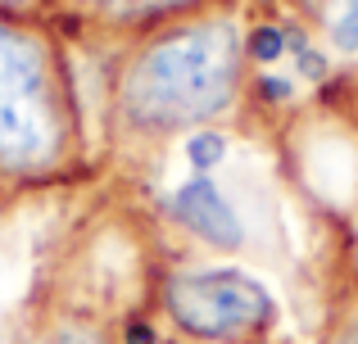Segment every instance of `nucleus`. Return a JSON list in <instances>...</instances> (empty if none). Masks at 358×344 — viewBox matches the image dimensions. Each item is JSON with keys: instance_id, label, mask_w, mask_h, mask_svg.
Segmentation results:
<instances>
[{"instance_id": "f257e3e1", "label": "nucleus", "mask_w": 358, "mask_h": 344, "mask_svg": "<svg viewBox=\"0 0 358 344\" xmlns=\"http://www.w3.org/2000/svg\"><path fill=\"white\" fill-rule=\"evenodd\" d=\"M109 73V132L122 145H168L200 127L227 123L250 87L245 18L209 5L118 45Z\"/></svg>"}, {"instance_id": "f03ea898", "label": "nucleus", "mask_w": 358, "mask_h": 344, "mask_svg": "<svg viewBox=\"0 0 358 344\" xmlns=\"http://www.w3.org/2000/svg\"><path fill=\"white\" fill-rule=\"evenodd\" d=\"M78 154L82 105L69 54L36 18L0 14V177L45 181Z\"/></svg>"}, {"instance_id": "7ed1b4c3", "label": "nucleus", "mask_w": 358, "mask_h": 344, "mask_svg": "<svg viewBox=\"0 0 358 344\" xmlns=\"http://www.w3.org/2000/svg\"><path fill=\"white\" fill-rule=\"evenodd\" d=\"M164 317L191 344H263L281 327V299L236 263H186L164 276Z\"/></svg>"}, {"instance_id": "20e7f679", "label": "nucleus", "mask_w": 358, "mask_h": 344, "mask_svg": "<svg viewBox=\"0 0 358 344\" xmlns=\"http://www.w3.org/2000/svg\"><path fill=\"white\" fill-rule=\"evenodd\" d=\"M159 209L182 236H191L209 254H241L250 245V222H245L236 195L213 177H182Z\"/></svg>"}, {"instance_id": "39448f33", "label": "nucleus", "mask_w": 358, "mask_h": 344, "mask_svg": "<svg viewBox=\"0 0 358 344\" xmlns=\"http://www.w3.org/2000/svg\"><path fill=\"white\" fill-rule=\"evenodd\" d=\"M209 5H222V0H59L64 14H73L82 27L118 45L155 32L164 23H177L186 14H200Z\"/></svg>"}, {"instance_id": "423d86ee", "label": "nucleus", "mask_w": 358, "mask_h": 344, "mask_svg": "<svg viewBox=\"0 0 358 344\" xmlns=\"http://www.w3.org/2000/svg\"><path fill=\"white\" fill-rule=\"evenodd\" d=\"M286 27H290V54H286V59H290V68H295L290 77H295L299 87H313V91L327 87V82L336 77L341 63L331 59V50L317 41V32L299 14H286Z\"/></svg>"}, {"instance_id": "0eeeda50", "label": "nucleus", "mask_w": 358, "mask_h": 344, "mask_svg": "<svg viewBox=\"0 0 358 344\" xmlns=\"http://www.w3.org/2000/svg\"><path fill=\"white\" fill-rule=\"evenodd\" d=\"M313 32L336 63H358V0H327L313 18Z\"/></svg>"}, {"instance_id": "6e6552de", "label": "nucleus", "mask_w": 358, "mask_h": 344, "mask_svg": "<svg viewBox=\"0 0 358 344\" xmlns=\"http://www.w3.org/2000/svg\"><path fill=\"white\" fill-rule=\"evenodd\" d=\"M290 54V27L286 18L259 14L245 23V63L250 68H281Z\"/></svg>"}, {"instance_id": "1a4fd4ad", "label": "nucleus", "mask_w": 358, "mask_h": 344, "mask_svg": "<svg viewBox=\"0 0 358 344\" xmlns=\"http://www.w3.org/2000/svg\"><path fill=\"white\" fill-rule=\"evenodd\" d=\"M231 159V132L222 123L213 127H200V132L182 136V163H186V177H213L218 168H227Z\"/></svg>"}, {"instance_id": "9d476101", "label": "nucleus", "mask_w": 358, "mask_h": 344, "mask_svg": "<svg viewBox=\"0 0 358 344\" xmlns=\"http://www.w3.org/2000/svg\"><path fill=\"white\" fill-rule=\"evenodd\" d=\"M245 96L259 109H295L299 105V82L281 68H250V87Z\"/></svg>"}, {"instance_id": "9b49d317", "label": "nucleus", "mask_w": 358, "mask_h": 344, "mask_svg": "<svg viewBox=\"0 0 358 344\" xmlns=\"http://www.w3.org/2000/svg\"><path fill=\"white\" fill-rule=\"evenodd\" d=\"M45 344H114V336L91 317H69L45 336Z\"/></svg>"}, {"instance_id": "f8f14e48", "label": "nucleus", "mask_w": 358, "mask_h": 344, "mask_svg": "<svg viewBox=\"0 0 358 344\" xmlns=\"http://www.w3.org/2000/svg\"><path fill=\"white\" fill-rule=\"evenodd\" d=\"M118 344H164V331H159L155 317L145 313H127L118 322Z\"/></svg>"}, {"instance_id": "ddd939ff", "label": "nucleus", "mask_w": 358, "mask_h": 344, "mask_svg": "<svg viewBox=\"0 0 358 344\" xmlns=\"http://www.w3.org/2000/svg\"><path fill=\"white\" fill-rule=\"evenodd\" d=\"M322 344H358V308L341 313V317L331 322V331H327Z\"/></svg>"}, {"instance_id": "4468645a", "label": "nucleus", "mask_w": 358, "mask_h": 344, "mask_svg": "<svg viewBox=\"0 0 358 344\" xmlns=\"http://www.w3.org/2000/svg\"><path fill=\"white\" fill-rule=\"evenodd\" d=\"M45 9H59V0H0V14L14 18H41Z\"/></svg>"}, {"instance_id": "2eb2a0df", "label": "nucleus", "mask_w": 358, "mask_h": 344, "mask_svg": "<svg viewBox=\"0 0 358 344\" xmlns=\"http://www.w3.org/2000/svg\"><path fill=\"white\" fill-rule=\"evenodd\" d=\"M350 267H354V276H358V195H354V204H350Z\"/></svg>"}, {"instance_id": "dca6fc26", "label": "nucleus", "mask_w": 358, "mask_h": 344, "mask_svg": "<svg viewBox=\"0 0 358 344\" xmlns=\"http://www.w3.org/2000/svg\"><path fill=\"white\" fill-rule=\"evenodd\" d=\"M290 5H295V9H299L304 18H317V9H322L327 0H290Z\"/></svg>"}]
</instances>
